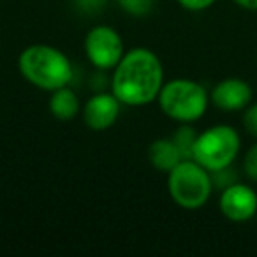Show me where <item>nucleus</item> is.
Here are the masks:
<instances>
[{"label": "nucleus", "instance_id": "1", "mask_svg": "<svg viewBox=\"0 0 257 257\" xmlns=\"http://www.w3.org/2000/svg\"><path fill=\"white\" fill-rule=\"evenodd\" d=\"M164 83L161 58L148 48H134L113 69L111 92L123 106L141 107L157 100Z\"/></svg>", "mask_w": 257, "mask_h": 257}, {"label": "nucleus", "instance_id": "2", "mask_svg": "<svg viewBox=\"0 0 257 257\" xmlns=\"http://www.w3.org/2000/svg\"><path fill=\"white\" fill-rule=\"evenodd\" d=\"M20 74L46 92L67 86L72 79V64L64 51L50 44H32L20 53Z\"/></svg>", "mask_w": 257, "mask_h": 257}, {"label": "nucleus", "instance_id": "3", "mask_svg": "<svg viewBox=\"0 0 257 257\" xmlns=\"http://www.w3.org/2000/svg\"><path fill=\"white\" fill-rule=\"evenodd\" d=\"M157 102L168 118L178 123H194L206 113L210 106V93L194 79L176 78L162 85Z\"/></svg>", "mask_w": 257, "mask_h": 257}, {"label": "nucleus", "instance_id": "4", "mask_svg": "<svg viewBox=\"0 0 257 257\" xmlns=\"http://www.w3.org/2000/svg\"><path fill=\"white\" fill-rule=\"evenodd\" d=\"M211 173L194 159H183L168 173V192L173 203L183 210H199L213 192Z\"/></svg>", "mask_w": 257, "mask_h": 257}, {"label": "nucleus", "instance_id": "5", "mask_svg": "<svg viewBox=\"0 0 257 257\" xmlns=\"http://www.w3.org/2000/svg\"><path fill=\"white\" fill-rule=\"evenodd\" d=\"M241 150V138L232 125L218 123L197 134L192 159L210 173L232 166Z\"/></svg>", "mask_w": 257, "mask_h": 257}, {"label": "nucleus", "instance_id": "6", "mask_svg": "<svg viewBox=\"0 0 257 257\" xmlns=\"http://www.w3.org/2000/svg\"><path fill=\"white\" fill-rule=\"evenodd\" d=\"M85 55L99 71L114 69L125 55L123 39L109 25L92 27L85 37Z\"/></svg>", "mask_w": 257, "mask_h": 257}, {"label": "nucleus", "instance_id": "7", "mask_svg": "<svg viewBox=\"0 0 257 257\" xmlns=\"http://www.w3.org/2000/svg\"><path fill=\"white\" fill-rule=\"evenodd\" d=\"M220 213L227 220L241 224L252 220L257 215V192L253 187L246 183L234 182L220 190L218 197Z\"/></svg>", "mask_w": 257, "mask_h": 257}, {"label": "nucleus", "instance_id": "8", "mask_svg": "<svg viewBox=\"0 0 257 257\" xmlns=\"http://www.w3.org/2000/svg\"><path fill=\"white\" fill-rule=\"evenodd\" d=\"M123 104L118 100L113 92H97L81 107L83 121L88 128L95 133H102L113 127L120 116V109Z\"/></svg>", "mask_w": 257, "mask_h": 257}, {"label": "nucleus", "instance_id": "9", "mask_svg": "<svg viewBox=\"0 0 257 257\" xmlns=\"http://www.w3.org/2000/svg\"><path fill=\"white\" fill-rule=\"evenodd\" d=\"M253 99L250 83L241 78H225L218 81L210 92V102L225 113L243 111Z\"/></svg>", "mask_w": 257, "mask_h": 257}, {"label": "nucleus", "instance_id": "10", "mask_svg": "<svg viewBox=\"0 0 257 257\" xmlns=\"http://www.w3.org/2000/svg\"><path fill=\"white\" fill-rule=\"evenodd\" d=\"M50 113L60 121H71L81 113V102L78 93L72 88L62 86L53 92H50Z\"/></svg>", "mask_w": 257, "mask_h": 257}, {"label": "nucleus", "instance_id": "11", "mask_svg": "<svg viewBox=\"0 0 257 257\" xmlns=\"http://www.w3.org/2000/svg\"><path fill=\"white\" fill-rule=\"evenodd\" d=\"M148 161L157 171L169 173L175 166H178L183 161L182 154L173 143L171 138H161L155 140L154 143L148 147Z\"/></svg>", "mask_w": 257, "mask_h": 257}, {"label": "nucleus", "instance_id": "12", "mask_svg": "<svg viewBox=\"0 0 257 257\" xmlns=\"http://www.w3.org/2000/svg\"><path fill=\"white\" fill-rule=\"evenodd\" d=\"M197 134L199 133H196V128L192 127V123H180V127L176 128L175 134L171 136L173 143L176 145V148L182 154V159H192Z\"/></svg>", "mask_w": 257, "mask_h": 257}, {"label": "nucleus", "instance_id": "13", "mask_svg": "<svg viewBox=\"0 0 257 257\" xmlns=\"http://www.w3.org/2000/svg\"><path fill=\"white\" fill-rule=\"evenodd\" d=\"M116 2L120 4V8L123 11H127L128 15H134V16L147 15L154 8V0H116Z\"/></svg>", "mask_w": 257, "mask_h": 257}, {"label": "nucleus", "instance_id": "14", "mask_svg": "<svg viewBox=\"0 0 257 257\" xmlns=\"http://www.w3.org/2000/svg\"><path fill=\"white\" fill-rule=\"evenodd\" d=\"M243 173L250 182L257 183V141L250 145L243 157Z\"/></svg>", "mask_w": 257, "mask_h": 257}, {"label": "nucleus", "instance_id": "15", "mask_svg": "<svg viewBox=\"0 0 257 257\" xmlns=\"http://www.w3.org/2000/svg\"><path fill=\"white\" fill-rule=\"evenodd\" d=\"M241 123L243 128L246 131V134H250V136L257 140V102H250L243 109Z\"/></svg>", "mask_w": 257, "mask_h": 257}, {"label": "nucleus", "instance_id": "16", "mask_svg": "<svg viewBox=\"0 0 257 257\" xmlns=\"http://www.w3.org/2000/svg\"><path fill=\"white\" fill-rule=\"evenodd\" d=\"M183 9L187 11H192V13H201V11H206L210 9L211 6L217 4V0H176Z\"/></svg>", "mask_w": 257, "mask_h": 257}, {"label": "nucleus", "instance_id": "17", "mask_svg": "<svg viewBox=\"0 0 257 257\" xmlns=\"http://www.w3.org/2000/svg\"><path fill=\"white\" fill-rule=\"evenodd\" d=\"M232 2L245 11H257V0H232Z\"/></svg>", "mask_w": 257, "mask_h": 257}, {"label": "nucleus", "instance_id": "18", "mask_svg": "<svg viewBox=\"0 0 257 257\" xmlns=\"http://www.w3.org/2000/svg\"><path fill=\"white\" fill-rule=\"evenodd\" d=\"M97 2H102V0H97Z\"/></svg>", "mask_w": 257, "mask_h": 257}]
</instances>
